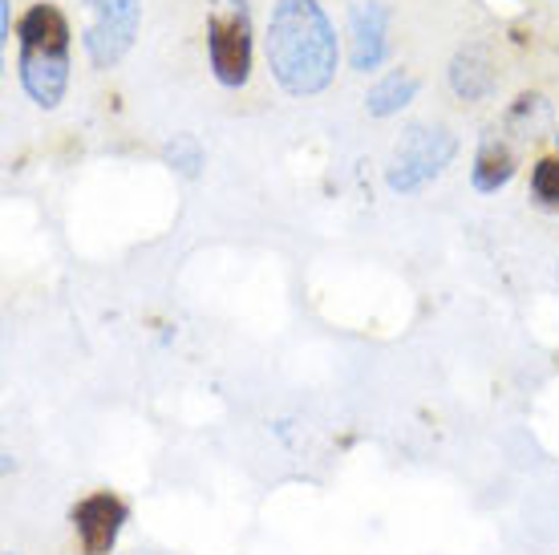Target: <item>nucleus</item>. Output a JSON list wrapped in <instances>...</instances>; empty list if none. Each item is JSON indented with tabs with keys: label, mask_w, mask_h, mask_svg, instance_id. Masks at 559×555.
I'll return each instance as SVG.
<instances>
[{
	"label": "nucleus",
	"mask_w": 559,
	"mask_h": 555,
	"mask_svg": "<svg viewBox=\"0 0 559 555\" xmlns=\"http://www.w3.org/2000/svg\"><path fill=\"white\" fill-rule=\"evenodd\" d=\"M341 45L317 0H276L267 21V70L293 97H317L336 78Z\"/></svg>",
	"instance_id": "f257e3e1"
},
{
	"label": "nucleus",
	"mask_w": 559,
	"mask_h": 555,
	"mask_svg": "<svg viewBox=\"0 0 559 555\" xmlns=\"http://www.w3.org/2000/svg\"><path fill=\"white\" fill-rule=\"evenodd\" d=\"M16 45H21V57H16L21 90L33 106L57 110L70 90V21L66 13L49 0L28 4L16 25Z\"/></svg>",
	"instance_id": "f03ea898"
},
{
	"label": "nucleus",
	"mask_w": 559,
	"mask_h": 555,
	"mask_svg": "<svg viewBox=\"0 0 559 555\" xmlns=\"http://www.w3.org/2000/svg\"><path fill=\"white\" fill-rule=\"evenodd\" d=\"M459 154V139L450 134L447 126H430V122H414L397 139L393 146V158L385 167V187L393 194H418L426 191L433 179H442L447 167Z\"/></svg>",
	"instance_id": "7ed1b4c3"
},
{
	"label": "nucleus",
	"mask_w": 559,
	"mask_h": 555,
	"mask_svg": "<svg viewBox=\"0 0 559 555\" xmlns=\"http://www.w3.org/2000/svg\"><path fill=\"white\" fill-rule=\"evenodd\" d=\"M207 61L215 82L239 90L252 78V4L211 0L207 4Z\"/></svg>",
	"instance_id": "20e7f679"
},
{
	"label": "nucleus",
	"mask_w": 559,
	"mask_h": 555,
	"mask_svg": "<svg viewBox=\"0 0 559 555\" xmlns=\"http://www.w3.org/2000/svg\"><path fill=\"white\" fill-rule=\"evenodd\" d=\"M85 57L94 70H114L134 49L142 28V0H82Z\"/></svg>",
	"instance_id": "39448f33"
},
{
	"label": "nucleus",
	"mask_w": 559,
	"mask_h": 555,
	"mask_svg": "<svg viewBox=\"0 0 559 555\" xmlns=\"http://www.w3.org/2000/svg\"><path fill=\"white\" fill-rule=\"evenodd\" d=\"M70 519H73V531H78L85 555H110L118 535H122V528H127L130 511L114 491H94V495H85L82 503H73Z\"/></svg>",
	"instance_id": "423d86ee"
},
{
	"label": "nucleus",
	"mask_w": 559,
	"mask_h": 555,
	"mask_svg": "<svg viewBox=\"0 0 559 555\" xmlns=\"http://www.w3.org/2000/svg\"><path fill=\"white\" fill-rule=\"evenodd\" d=\"M390 57V9L381 0H357L349 9V66L373 73Z\"/></svg>",
	"instance_id": "0eeeda50"
},
{
	"label": "nucleus",
	"mask_w": 559,
	"mask_h": 555,
	"mask_svg": "<svg viewBox=\"0 0 559 555\" xmlns=\"http://www.w3.org/2000/svg\"><path fill=\"white\" fill-rule=\"evenodd\" d=\"M450 90L462 102H487L499 85V70H495V57H490L487 45H462L459 54L450 57Z\"/></svg>",
	"instance_id": "6e6552de"
},
{
	"label": "nucleus",
	"mask_w": 559,
	"mask_h": 555,
	"mask_svg": "<svg viewBox=\"0 0 559 555\" xmlns=\"http://www.w3.org/2000/svg\"><path fill=\"white\" fill-rule=\"evenodd\" d=\"M515 170H519L515 146L507 142V134L487 130L483 142H478V151H475V163H471V182H475V191L478 194H499L507 182L515 179Z\"/></svg>",
	"instance_id": "1a4fd4ad"
},
{
	"label": "nucleus",
	"mask_w": 559,
	"mask_h": 555,
	"mask_svg": "<svg viewBox=\"0 0 559 555\" xmlns=\"http://www.w3.org/2000/svg\"><path fill=\"white\" fill-rule=\"evenodd\" d=\"M421 82L414 78L409 70H390L385 78L369 85V94H365V110L369 118H393V114H402L418 97Z\"/></svg>",
	"instance_id": "9d476101"
},
{
	"label": "nucleus",
	"mask_w": 559,
	"mask_h": 555,
	"mask_svg": "<svg viewBox=\"0 0 559 555\" xmlns=\"http://www.w3.org/2000/svg\"><path fill=\"white\" fill-rule=\"evenodd\" d=\"M551 118V102L544 94H519L503 118V130L515 139H535Z\"/></svg>",
	"instance_id": "9b49d317"
},
{
	"label": "nucleus",
	"mask_w": 559,
	"mask_h": 555,
	"mask_svg": "<svg viewBox=\"0 0 559 555\" xmlns=\"http://www.w3.org/2000/svg\"><path fill=\"white\" fill-rule=\"evenodd\" d=\"M532 199L539 208L559 211V154H547L532 167Z\"/></svg>",
	"instance_id": "f8f14e48"
},
{
	"label": "nucleus",
	"mask_w": 559,
	"mask_h": 555,
	"mask_svg": "<svg viewBox=\"0 0 559 555\" xmlns=\"http://www.w3.org/2000/svg\"><path fill=\"white\" fill-rule=\"evenodd\" d=\"M163 158H167V163L179 170V175L195 179L199 167H203V146H199L195 134H175V139L163 146Z\"/></svg>",
	"instance_id": "ddd939ff"
},
{
	"label": "nucleus",
	"mask_w": 559,
	"mask_h": 555,
	"mask_svg": "<svg viewBox=\"0 0 559 555\" xmlns=\"http://www.w3.org/2000/svg\"><path fill=\"white\" fill-rule=\"evenodd\" d=\"M0 37H4V42L13 37V25H9V0H0Z\"/></svg>",
	"instance_id": "4468645a"
},
{
	"label": "nucleus",
	"mask_w": 559,
	"mask_h": 555,
	"mask_svg": "<svg viewBox=\"0 0 559 555\" xmlns=\"http://www.w3.org/2000/svg\"><path fill=\"white\" fill-rule=\"evenodd\" d=\"M130 555H158V552H130Z\"/></svg>",
	"instance_id": "2eb2a0df"
},
{
	"label": "nucleus",
	"mask_w": 559,
	"mask_h": 555,
	"mask_svg": "<svg viewBox=\"0 0 559 555\" xmlns=\"http://www.w3.org/2000/svg\"><path fill=\"white\" fill-rule=\"evenodd\" d=\"M556 146H559V130H556Z\"/></svg>",
	"instance_id": "dca6fc26"
},
{
	"label": "nucleus",
	"mask_w": 559,
	"mask_h": 555,
	"mask_svg": "<svg viewBox=\"0 0 559 555\" xmlns=\"http://www.w3.org/2000/svg\"><path fill=\"white\" fill-rule=\"evenodd\" d=\"M4 555H16V552H4Z\"/></svg>",
	"instance_id": "f3484780"
}]
</instances>
